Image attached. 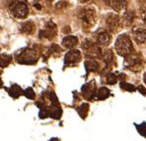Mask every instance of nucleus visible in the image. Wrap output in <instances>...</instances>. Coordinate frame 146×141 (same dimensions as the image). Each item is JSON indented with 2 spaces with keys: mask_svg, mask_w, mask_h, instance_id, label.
Wrapping results in <instances>:
<instances>
[{
  "mask_svg": "<svg viewBox=\"0 0 146 141\" xmlns=\"http://www.w3.org/2000/svg\"><path fill=\"white\" fill-rule=\"evenodd\" d=\"M77 18L83 28H91L96 22V12L92 8H83L77 13Z\"/></svg>",
  "mask_w": 146,
  "mask_h": 141,
  "instance_id": "obj_1",
  "label": "nucleus"
},
{
  "mask_svg": "<svg viewBox=\"0 0 146 141\" xmlns=\"http://www.w3.org/2000/svg\"><path fill=\"white\" fill-rule=\"evenodd\" d=\"M114 48H116V51L118 55L126 57V56H128L131 53L133 47L132 43H131L130 39H129L128 35H120L116 39Z\"/></svg>",
  "mask_w": 146,
  "mask_h": 141,
  "instance_id": "obj_2",
  "label": "nucleus"
},
{
  "mask_svg": "<svg viewBox=\"0 0 146 141\" xmlns=\"http://www.w3.org/2000/svg\"><path fill=\"white\" fill-rule=\"evenodd\" d=\"M9 11L17 19H24L29 14V8L23 2L13 1L9 5Z\"/></svg>",
  "mask_w": 146,
  "mask_h": 141,
  "instance_id": "obj_3",
  "label": "nucleus"
},
{
  "mask_svg": "<svg viewBox=\"0 0 146 141\" xmlns=\"http://www.w3.org/2000/svg\"><path fill=\"white\" fill-rule=\"evenodd\" d=\"M82 48L84 49L86 55L88 56L89 58H99L102 57L103 55V50H102L100 44H96V43H93L91 40L89 39H86L84 42L82 43Z\"/></svg>",
  "mask_w": 146,
  "mask_h": 141,
  "instance_id": "obj_4",
  "label": "nucleus"
},
{
  "mask_svg": "<svg viewBox=\"0 0 146 141\" xmlns=\"http://www.w3.org/2000/svg\"><path fill=\"white\" fill-rule=\"evenodd\" d=\"M122 22H124L122 18H120L118 15H114V14L110 15L106 20L107 27L109 28L110 32H116V31L120 30L122 27Z\"/></svg>",
  "mask_w": 146,
  "mask_h": 141,
  "instance_id": "obj_5",
  "label": "nucleus"
},
{
  "mask_svg": "<svg viewBox=\"0 0 146 141\" xmlns=\"http://www.w3.org/2000/svg\"><path fill=\"white\" fill-rule=\"evenodd\" d=\"M18 62L21 64H26V65H30V64H33L36 62L37 60V55L35 53V51L31 49H26L20 54L19 56Z\"/></svg>",
  "mask_w": 146,
  "mask_h": 141,
  "instance_id": "obj_6",
  "label": "nucleus"
},
{
  "mask_svg": "<svg viewBox=\"0 0 146 141\" xmlns=\"http://www.w3.org/2000/svg\"><path fill=\"white\" fill-rule=\"evenodd\" d=\"M81 58H82V55H81L80 51H78V50H71V51L67 52L65 54L64 62H65V65L74 66L81 61Z\"/></svg>",
  "mask_w": 146,
  "mask_h": 141,
  "instance_id": "obj_7",
  "label": "nucleus"
},
{
  "mask_svg": "<svg viewBox=\"0 0 146 141\" xmlns=\"http://www.w3.org/2000/svg\"><path fill=\"white\" fill-rule=\"evenodd\" d=\"M133 38H134V41L138 45H142L146 43V29L137 28L136 30H134Z\"/></svg>",
  "mask_w": 146,
  "mask_h": 141,
  "instance_id": "obj_8",
  "label": "nucleus"
},
{
  "mask_svg": "<svg viewBox=\"0 0 146 141\" xmlns=\"http://www.w3.org/2000/svg\"><path fill=\"white\" fill-rule=\"evenodd\" d=\"M78 44V38L76 36H66L62 40V46L66 49H72Z\"/></svg>",
  "mask_w": 146,
  "mask_h": 141,
  "instance_id": "obj_9",
  "label": "nucleus"
},
{
  "mask_svg": "<svg viewBox=\"0 0 146 141\" xmlns=\"http://www.w3.org/2000/svg\"><path fill=\"white\" fill-rule=\"evenodd\" d=\"M112 9L116 12L124 11L128 7V0H112Z\"/></svg>",
  "mask_w": 146,
  "mask_h": 141,
  "instance_id": "obj_10",
  "label": "nucleus"
},
{
  "mask_svg": "<svg viewBox=\"0 0 146 141\" xmlns=\"http://www.w3.org/2000/svg\"><path fill=\"white\" fill-rule=\"evenodd\" d=\"M110 35L108 32H101L97 37V43L101 46H109L110 44Z\"/></svg>",
  "mask_w": 146,
  "mask_h": 141,
  "instance_id": "obj_11",
  "label": "nucleus"
},
{
  "mask_svg": "<svg viewBox=\"0 0 146 141\" xmlns=\"http://www.w3.org/2000/svg\"><path fill=\"white\" fill-rule=\"evenodd\" d=\"M85 68H86L87 72H96L98 68H99V66H98V63L95 60L89 59L85 62Z\"/></svg>",
  "mask_w": 146,
  "mask_h": 141,
  "instance_id": "obj_12",
  "label": "nucleus"
},
{
  "mask_svg": "<svg viewBox=\"0 0 146 141\" xmlns=\"http://www.w3.org/2000/svg\"><path fill=\"white\" fill-rule=\"evenodd\" d=\"M109 95H110V90H109V88H99V90H98V92H97V97H98V99H100V100L106 99L107 97H109Z\"/></svg>",
  "mask_w": 146,
  "mask_h": 141,
  "instance_id": "obj_13",
  "label": "nucleus"
},
{
  "mask_svg": "<svg viewBox=\"0 0 146 141\" xmlns=\"http://www.w3.org/2000/svg\"><path fill=\"white\" fill-rule=\"evenodd\" d=\"M112 57H114V55H112V52L110 51V49H107L105 50V51L103 52V55H102V59H103L104 63L106 64H110V62L112 61Z\"/></svg>",
  "mask_w": 146,
  "mask_h": 141,
  "instance_id": "obj_14",
  "label": "nucleus"
},
{
  "mask_svg": "<svg viewBox=\"0 0 146 141\" xmlns=\"http://www.w3.org/2000/svg\"><path fill=\"white\" fill-rule=\"evenodd\" d=\"M22 31L26 34H32V32L34 31V23L32 21L25 22L22 25Z\"/></svg>",
  "mask_w": 146,
  "mask_h": 141,
  "instance_id": "obj_15",
  "label": "nucleus"
},
{
  "mask_svg": "<svg viewBox=\"0 0 146 141\" xmlns=\"http://www.w3.org/2000/svg\"><path fill=\"white\" fill-rule=\"evenodd\" d=\"M135 18V12L134 11H128L122 17V20L126 24H130Z\"/></svg>",
  "mask_w": 146,
  "mask_h": 141,
  "instance_id": "obj_16",
  "label": "nucleus"
},
{
  "mask_svg": "<svg viewBox=\"0 0 146 141\" xmlns=\"http://www.w3.org/2000/svg\"><path fill=\"white\" fill-rule=\"evenodd\" d=\"M88 109H89V105L87 103H83L81 106L78 107V112L80 114L81 117H86L87 112H88Z\"/></svg>",
  "mask_w": 146,
  "mask_h": 141,
  "instance_id": "obj_17",
  "label": "nucleus"
},
{
  "mask_svg": "<svg viewBox=\"0 0 146 141\" xmlns=\"http://www.w3.org/2000/svg\"><path fill=\"white\" fill-rule=\"evenodd\" d=\"M22 92H23L22 90H21L18 86H14L13 88H11V90H9L10 95H11V96H14V97H18Z\"/></svg>",
  "mask_w": 146,
  "mask_h": 141,
  "instance_id": "obj_18",
  "label": "nucleus"
},
{
  "mask_svg": "<svg viewBox=\"0 0 146 141\" xmlns=\"http://www.w3.org/2000/svg\"><path fill=\"white\" fill-rule=\"evenodd\" d=\"M12 60V58L10 56H7V55H2L1 57V66L2 67H6L8 64L10 63V61Z\"/></svg>",
  "mask_w": 146,
  "mask_h": 141,
  "instance_id": "obj_19",
  "label": "nucleus"
},
{
  "mask_svg": "<svg viewBox=\"0 0 146 141\" xmlns=\"http://www.w3.org/2000/svg\"><path fill=\"white\" fill-rule=\"evenodd\" d=\"M120 86H122V88H124L126 90H128V92H134V90H136L134 86H132V84H126V82H122Z\"/></svg>",
  "mask_w": 146,
  "mask_h": 141,
  "instance_id": "obj_20",
  "label": "nucleus"
},
{
  "mask_svg": "<svg viewBox=\"0 0 146 141\" xmlns=\"http://www.w3.org/2000/svg\"><path fill=\"white\" fill-rule=\"evenodd\" d=\"M24 94H25V96L28 97V98H30V99H34L35 98V92H34V90H33L32 88H27V90L24 92Z\"/></svg>",
  "mask_w": 146,
  "mask_h": 141,
  "instance_id": "obj_21",
  "label": "nucleus"
},
{
  "mask_svg": "<svg viewBox=\"0 0 146 141\" xmlns=\"http://www.w3.org/2000/svg\"><path fill=\"white\" fill-rule=\"evenodd\" d=\"M107 82L109 84H114L116 82V76L114 74H110L108 76L107 78Z\"/></svg>",
  "mask_w": 146,
  "mask_h": 141,
  "instance_id": "obj_22",
  "label": "nucleus"
},
{
  "mask_svg": "<svg viewBox=\"0 0 146 141\" xmlns=\"http://www.w3.org/2000/svg\"><path fill=\"white\" fill-rule=\"evenodd\" d=\"M137 130H138L139 132H140L141 134H142L144 137H146V124L143 123L141 124V125L138 126V128H137Z\"/></svg>",
  "mask_w": 146,
  "mask_h": 141,
  "instance_id": "obj_23",
  "label": "nucleus"
},
{
  "mask_svg": "<svg viewBox=\"0 0 146 141\" xmlns=\"http://www.w3.org/2000/svg\"><path fill=\"white\" fill-rule=\"evenodd\" d=\"M60 51H61V50H60V47L57 46V45L53 44L51 46V52H53V53L57 54V53H60Z\"/></svg>",
  "mask_w": 146,
  "mask_h": 141,
  "instance_id": "obj_24",
  "label": "nucleus"
},
{
  "mask_svg": "<svg viewBox=\"0 0 146 141\" xmlns=\"http://www.w3.org/2000/svg\"><path fill=\"white\" fill-rule=\"evenodd\" d=\"M138 92H140L142 94H146V88H144L143 86H138Z\"/></svg>",
  "mask_w": 146,
  "mask_h": 141,
  "instance_id": "obj_25",
  "label": "nucleus"
},
{
  "mask_svg": "<svg viewBox=\"0 0 146 141\" xmlns=\"http://www.w3.org/2000/svg\"><path fill=\"white\" fill-rule=\"evenodd\" d=\"M141 18H142L143 22H144V24L146 25V9L143 10L142 13H141Z\"/></svg>",
  "mask_w": 146,
  "mask_h": 141,
  "instance_id": "obj_26",
  "label": "nucleus"
},
{
  "mask_svg": "<svg viewBox=\"0 0 146 141\" xmlns=\"http://www.w3.org/2000/svg\"><path fill=\"white\" fill-rule=\"evenodd\" d=\"M104 2H105L106 4H108V5H110V3H112V0H103Z\"/></svg>",
  "mask_w": 146,
  "mask_h": 141,
  "instance_id": "obj_27",
  "label": "nucleus"
},
{
  "mask_svg": "<svg viewBox=\"0 0 146 141\" xmlns=\"http://www.w3.org/2000/svg\"><path fill=\"white\" fill-rule=\"evenodd\" d=\"M35 7H37V8H39V9H41V5H39V4H35Z\"/></svg>",
  "mask_w": 146,
  "mask_h": 141,
  "instance_id": "obj_28",
  "label": "nucleus"
},
{
  "mask_svg": "<svg viewBox=\"0 0 146 141\" xmlns=\"http://www.w3.org/2000/svg\"><path fill=\"white\" fill-rule=\"evenodd\" d=\"M144 82H146V74H144Z\"/></svg>",
  "mask_w": 146,
  "mask_h": 141,
  "instance_id": "obj_29",
  "label": "nucleus"
},
{
  "mask_svg": "<svg viewBox=\"0 0 146 141\" xmlns=\"http://www.w3.org/2000/svg\"><path fill=\"white\" fill-rule=\"evenodd\" d=\"M84 1H88V0H84Z\"/></svg>",
  "mask_w": 146,
  "mask_h": 141,
  "instance_id": "obj_30",
  "label": "nucleus"
},
{
  "mask_svg": "<svg viewBox=\"0 0 146 141\" xmlns=\"http://www.w3.org/2000/svg\"><path fill=\"white\" fill-rule=\"evenodd\" d=\"M47 1H51V0H47Z\"/></svg>",
  "mask_w": 146,
  "mask_h": 141,
  "instance_id": "obj_31",
  "label": "nucleus"
}]
</instances>
